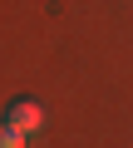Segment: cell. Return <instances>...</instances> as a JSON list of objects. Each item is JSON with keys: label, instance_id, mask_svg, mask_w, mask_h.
Segmentation results:
<instances>
[{"label": "cell", "instance_id": "1", "mask_svg": "<svg viewBox=\"0 0 133 148\" xmlns=\"http://www.w3.org/2000/svg\"><path fill=\"white\" fill-rule=\"evenodd\" d=\"M5 119H10V123H15V128H20V133H25V138H30V133H40V128H44V109H40V104H35V99H15V104H10V109H5Z\"/></svg>", "mask_w": 133, "mask_h": 148}, {"label": "cell", "instance_id": "2", "mask_svg": "<svg viewBox=\"0 0 133 148\" xmlns=\"http://www.w3.org/2000/svg\"><path fill=\"white\" fill-rule=\"evenodd\" d=\"M0 148H25V133H20L10 119H0Z\"/></svg>", "mask_w": 133, "mask_h": 148}]
</instances>
